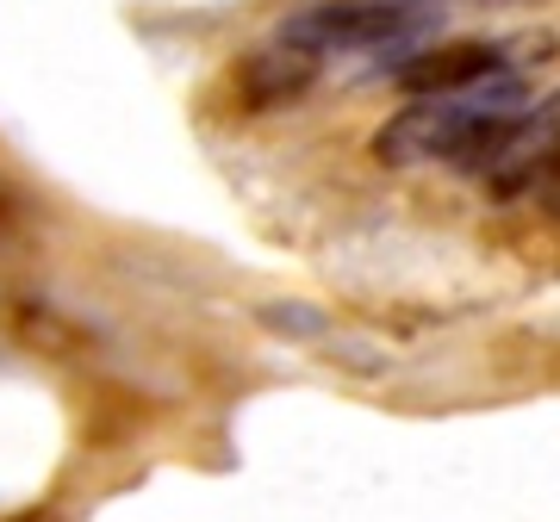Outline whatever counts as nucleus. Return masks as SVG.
<instances>
[{"instance_id": "1", "label": "nucleus", "mask_w": 560, "mask_h": 522, "mask_svg": "<svg viewBox=\"0 0 560 522\" xmlns=\"http://www.w3.org/2000/svg\"><path fill=\"white\" fill-rule=\"evenodd\" d=\"M523 106H529V94H523V81L511 69L492 81H474V87H455V94H423V100H411L374 131V156L393 162V168H411V162L474 168Z\"/></svg>"}, {"instance_id": "2", "label": "nucleus", "mask_w": 560, "mask_h": 522, "mask_svg": "<svg viewBox=\"0 0 560 522\" xmlns=\"http://www.w3.org/2000/svg\"><path fill=\"white\" fill-rule=\"evenodd\" d=\"M418 7L411 0H312L305 13L280 25V38L312 50V57H330V50H368V44H386L399 32H418Z\"/></svg>"}, {"instance_id": "4", "label": "nucleus", "mask_w": 560, "mask_h": 522, "mask_svg": "<svg viewBox=\"0 0 560 522\" xmlns=\"http://www.w3.org/2000/svg\"><path fill=\"white\" fill-rule=\"evenodd\" d=\"M318 69H324V57H312V50H300V44L275 38L268 50H249L231 81H237V100L249 106V112H268V106L300 100L305 87L318 81Z\"/></svg>"}, {"instance_id": "3", "label": "nucleus", "mask_w": 560, "mask_h": 522, "mask_svg": "<svg viewBox=\"0 0 560 522\" xmlns=\"http://www.w3.org/2000/svg\"><path fill=\"white\" fill-rule=\"evenodd\" d=\"M511 69V57H504V44L492 38H455V44H430V50H418V57H405L399 69H393V81H399L405 94H455V87H474V81H492Z\"/></svg>"}]
</instances>
